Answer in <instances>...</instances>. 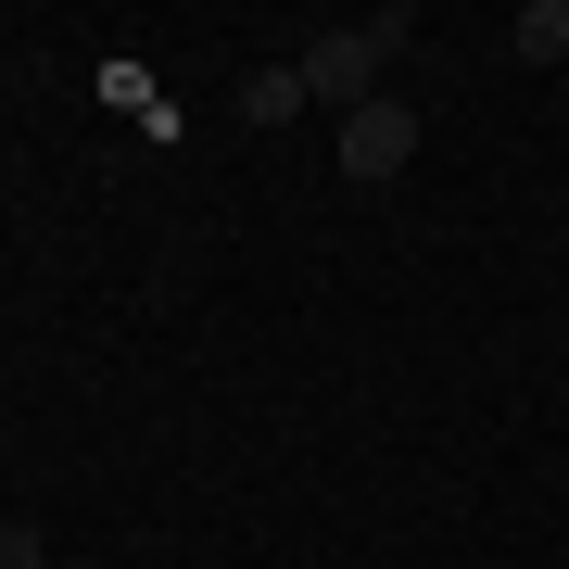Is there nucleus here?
I'll return each instance as SVG.
<instances>
[{
  "label": "nucleus",
  "mask_w": 569,
  "mask_h": 569,
  "mask_svg": "<svg viewBox=\"0 0 569 569\" xmlns=\"http://www.w3.org/2000/svg\"><path fill=\"white\" fill-rule=\"evenodd\" d=\"M418 39V13H367V26H329V39H305V102L329 114H367L380 102V63Z\"/></svg>",
  "instance_id": "f257e3e1"
},
{
  "label": "nucleus",
  "mask_w": 569,
  "mask_h": 569,
  "mask_svg": "<svg viewBox=\"0 0 569 569\" xmlns=\"http://www.w3.org/2000/svg\"><path fill=\"white\" fill-rule=\"evenodd\" d=\"M329 164H342L355 190L406 178V164H418V102H392V89H380V102H367V114H342V140H329Z\"/></svg>",
  "instance_id": "f03ea898"
},
{
  "label": "nucleus",
  "mask_w": 569,
  "mask_h": 569,
  "mask_svg": "<svg viewBox=\"0 0 569 569\" xmlns=\"http://www.w3.org/2000/svg\"><path fill=\"white\" fill-rule=\"evenodd\" d=\"M305 114V63H253L241 77V127H291Z\"/></svg>",
  "instance_id": "7ed1b4c3"
},
{
  "label": "nucleus",
  "mask_w": 569,
  "mask_h": 569,
  "mask_svg": "<svg viewBox=\"0 0 569 569\" xmlns=\"http://www.w3.org/2000/svg\"><path fill=\"white\" fill-rule=\"evenodd\" d=\"M102 102H114V114H140L152 140H178V102H164V89L140 77V63H102Z\"/></svg>",
  "instance_id": "20e7f679"
},
{
  "label": "nucleus",
  "mask_w": 569,
  "mask_h": 569,
  "mask_svg": "<svg viewBox=\"0 0 569 569\" xmlns=\"http://www.w3.org/2000/svg\"><path fill=\"white\" fill-rule=\"evenodd\" d=\"M507 51L519 63H569V0H531V13L507 26Z\"/></svg>",
  "instance_id": "39448f33"
},
{
  "label": "nucleus",
  "mask_w": 569,
  "mask_h": 569,
  "mask_svg": "<svg viewBox=\"0 0 569 569\" xmlns=\"http://www.w3.org/2000/svg\"><path fill=\"white\" fill-rule=\"evenodd\" d=\"M39 557H51V531H39V519H0V569H39Z\"/></svg>",
  "instance_id": "423d86ee"
}]
</instances>
